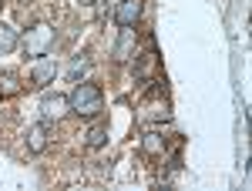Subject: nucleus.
<instances>
[{
	"instance_id": "nucleus-1",
	"label": "nucleus",
	"mask_w": 252,
	"mask_h": 191,
	"mask_svg": "<svg viewBox=\"0 0 252 191\" xmlns=\"http://www.w3.org/2000/svg\"><path fill=\"white\" fill-rule=\"evenodd\" d=\"M67 101H71V111L78 117H97L104 111V94H101V87L91 84V81H78Z\"/></svg>"
},
{
	"instance_id": "nucleus-2",
	"label": "nucleus",
	"mask_w": 252,
	"mask_h": 191,
	"mask_svg": "<svg viewBox=\"0 0 252 191\" xmlns=\"http://www.w3.org/2000/svg\"><path fill=\"white\" fill-rule=\"evenodd\" d=\"M138 111H141V114H138L141 124H165V121L172 117V104H168V97L161 94V87H152Z\"/></svg>"
},
{
	"instance_id": "nucleus-3",
	"label": "nucleus",
	"mask_w": 252,
	"mask_h": 191,
	"mask_svg": "<svg viewBox=\"0 0 252 191\" xmlns=\"http://www.w3.org/2000/svg\"><path fill=\"white\" fill-rule=\"evenodd\" d=\"M51 47H54V27L37 24V27L27 30V37H24V51H27V57H44Z\"/></svg>"
},
{
	"instance_id": "nucleus-4",
	"label": "nucleus",
	"mask_w": 252,
	"mask_h": 191,
	"mask_svg": "<svg viewBox=\"0 0 252 191\" xmlns=\"http://www.w3.org/2000/svg\"><path fill=\"white\" fill-rule=\"evenodd\" d=\"M71 111V101L64 94H44L40 97V121H61V117Z\"/></svg>"
},
{
	"instance_id": "nucleus-5",
	"label": "nucleus",
	"mask_w": 252,
	"mask_h": 191,
	"mask_svg": "<svg viewBox=\"0 0 252 191\" xmlns=\"http://www.w3.org/2000/svg\"><path fill=\"white\" fill-rule=\"evenodd\" d=\"M141 10H145V0H118V7H115L118 27H135L141 20Z\"/></svg>"
},
{
	"instance_id": "nucleus-6",
	"label": "nucleus",
	"mask_w": 252,
	"mask_h": 191,
	"mask_svg": "<svg viewBox=\"0 0 252 191\" xmlns=\"http://www.w3.org/2000/svg\"><path fill=\"white\" fill-rule=\"evenodd\" d=\"M54 74H58V64H54V57H34V64H31V81L34 84H51L54 81Z\"/></svg>"
},
{
	"instance_id": "nucleus-7",
	"label": "nucleus",
	"mask_w": 252,
	"mask_h": 191,
	"mask_svg": "<svg viewBox=\"0 0 252 191\" xmlns=\"http://www.w3.org/2000/svg\"><path fill=\"white\" fill-rule=\"evenodd\" d=\"M47 141H51V128H47V121H40V124H34V128L27 131V151L40 154L47 148Z\"/></svg>"
},
{
	"instance_id": "nucleus-8",
	"label": "nucleus",
	"mask_w": 252,
	"mask_h": 191,
	"mask_svg": "<svg viewBox=\"0 0 252 191\" xmlns=\"http://www.w3.org/2000/svg\"><path fill=\"white\" fill-rule=\"evenodd\" d=\"M155 67H158V54L152 51V44H148V51L135 57V77L138 81H148V77H155Z\"/></svg>"
},
{
	"instance_id": "nucleus-9",
	"label": "nucleus",
	"mask_w": 252,
	"mask_h": 191,
	"mask_svg": "<svg viewBox=\"0 0 252 191\" xmlns=\"http://www.w3.org/2000/svg\"><path fill=\"white\" fill-rule=\"evenodd\" d=\"M131 51H135V30L131 27H121V40H118V47H115V57L131 60Z\"/></svg>"
},
{
	"instance_id": "nucleus-10",
	"label": "nucleus",
	"mask_w": 252,
	"mask_h": 191,
	"mask_svg": "<svg viewBox=\"0 0 252 191\" xmlns=\"http://www.w3.org/2000/svg\"><path fill=\"white\" fill-rule=\"evenodd\" d=\"M20 47V34L10 27V24H0V54H10Z\"/></svg>"
},
{
	"instance_id": "nucleus-11",
	"label": "nucleus",
	"mask_w": 252,
	"mask_h": 191,
	"mask_svg": "<svg viewBox=\"0 0 252 191\" xmlns=\"http://www.w3.org/2000/svg\"><path fill=\"white\" fill-rule=\"evenodd\" d=\"M141 148H145V154H152V158H155V154L165 151V137H161L158 131H148V134H145V141H141Z\"/></svg>"
},
{
	"instance_id": "nucleus-12",
	"label": "nucleus",
	"mask_w": 252,
	"mask_h": 191,
	"mask_svg": "<svg viewBox=\"0 0 252 191\" xmlns=\"http://www.w3.org/2000/svg\"><path fill=\"white\" fill-rule=\"evenodd\" d=\"M104 144H108V124L97 121L94 128L88 131V148H104Z\"/></svg>"
},
{
	"instance_id": "nucleus-13",
	"label": "nucleus",
	"mask_w": 252,
	"mask_h": 191,
	"mask_svg": "<svg viewBox=\"0 0 252 191\" xmlns=\"http://www.w3.org/2000/svg\"><path fill=\"white\" fill-rule=\"evenodd\" d=\"M88 67H91V60L84 57V54H78V57L71 60V67H67V77H71V81H74V84H78L81 77L88 74Z\"/></svg>"
},
{
	"instance_id": "nucleus-14",
	"label": "nucleus",
	"mask_w": 252,
	"mask_h": 191,
	"mask_svg": "<svg viewBox=\"0 0 252 191\" xmlns=\"http://www.w3.org/2000/svg\"><path fill=\"white\" fill-rule=\"evenodd\" d=\"M14 94H20L17 74H0V97H14Z\"/></svg>"
}]
</instances>
